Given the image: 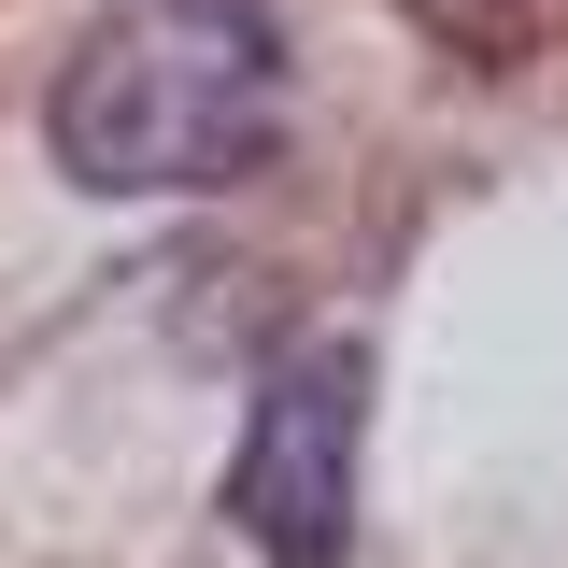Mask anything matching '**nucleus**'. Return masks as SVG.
<instances>
[{
	"instance_id": "obj_1",
	"label": "nucleus",
	"mask_w": 568,
	"mask_h": 568,
	"mask_svg": "<svg viewBox=\"0 0 568 568\" xmlns=\"http://www.w3.org/2000/svg\"><path fill=\"white\" fill-rule=\"evenodd\" d=\"M284 58L242 0H129L100 14L43 85V142L100 200H200L271 156Z\"/></svg>"
},
{
	"instance_id": "obj_2",
	"label": "nucleus",
	"mask_w": 568,
	"mask_h": 568,
	"mask_svg": "<svg viewBox=\"0 0 568 568\" xmlns=\"http://www.w3.org/2000/svg\"><path fill=\"white\" fill-rule=\"evenodd\" d=\"M355 426H369V355L355 342H298L271 384H256L227 511H242V540L271 568H327L355 540Z\"/></svg>"
}]
</instances>
